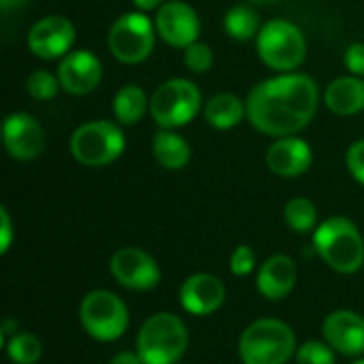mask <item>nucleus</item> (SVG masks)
<instances>
[{
  "label": "nucleus",
  "mask_w": 364,
  "mask_h": 364,
  "mask_svg": "<svg viewBox=\"0 0 364 364\" xmlns=\"http://www.w3.org/2000/svg\"><path fill=\"white\" fill-rule=\"evenodd\" d=\"M284 220L294 232L307 235L316 228V222H318L316 205L305 196H296V198L288 200V205L284 209Z\"/></svg>",
  "instance_id": "24"
},
{
  "label": "nucleus",
  "mask_w": 364,
  "mask_h": 364,
  "mask_svg": "<svg viewBox=\"0 0 364 364\" xmlns=\"http://www.w3.org/2000/svg\"><path fill=\"white\" fill-rule=\"evenodd\" d=\"M79 322L83 331L102 343L119 339L130 324L126 303L109 290H92L79 305Z\"/></svg>",
  "instance_id": "6"
},
{
  "label": "nucleus",
  "mask_w": 364,
  "mask_h": 364,
  "mask_svg": "<svg viewBox=\"0 0 364 364\" xmlns=\"http://www.w3.org/2000/svg\"><path fill=\"white\" fill-rule=\"evenodd\" d=\"M245 115L247 107L235 94H215L205 105V119L218 130L235 128Z\"/></svg>",
  "instance_id": "21"
},
{
  "label": "nucleus",
  "mask_w": 364,
  "mask_h": 364,
  "mask_svg": "<svg viewBox=\"0 0 364 364\" xmlns=\"http://www.w3.org/2000/svg\"><path fill=\"white\" fill-rule=\"evenodd\" d=\"M299 364H335V350L322 341H307L296 350Z\"/></svg>",
  "instance_id": "27"
},
{
  "label": "nucleus",
  "mask_w": 364,
  "mask_h": 364,
  "mask_svg": "<svg viewBox=\"0 0 364 364\" xmlns=\"http://www.w3.org/2000/svg\"><path fill=\"white\" fill-rule=\"evenodd\" d=\"M100 79H102L100 60L87 49L66 53L58 66V81L62 90L75 96L90 94L92 90H96Z\"/></svg>",
  "instance_id": "14"
},
{
  "label": "nucleus",
  "mask_w": 364,
  "mask_h": 364,
  "mask_svg": "<svg viewBox=\"0 0 364 364\" xmlns=\"http://www.w3.org/2000/svg\"><path fill=\"white\" fill-rule=\"evenodd\" d=\"M156 34L151 19L143 11L122 15L109 32V49L124 64H139L154 51Z\"/></svg>",
  "instance_id": "9"
},
{
  "label": "nucleus",
  "mask_w": 364,
  "mask_h": 364,
  "mask_svg": "<svg viewBox=\"0 0 364 364\" xmlns=\"http://www.w3.org/2000/svg\"><path fill=\"white\" fill-rule=\"evenodd\" d=\"M256 47L260 60L277 73H294L307 55L303 32L286 19L267 21L256 36Z\"/></svg>",
  "instance_id": "5"
},
{
  "label": "nucleus",
  "mask_w": 364,
  "mask_h": 364,
  "mask_svg": "<svg viewBox=\"0 0 364 364\" xmlns=\"http://www.w3.org/2000/svg\"><path fill=\"white\" fill-rule=\"evenodd\" d=\"M200 92L188 79H168L149 98V113L160 128L173 130L190 124L200 111Z\"/></svg>",
  "instance_id": "8"
},
{
  "label": "nucleus",
  "mask_w": 364,
  "mask_h": 364,
  "mask_svg": "<svg viewBox=\"0 0 364 364\" xmlns=\"http://www.w3.org/2000/svg\"><path fill=\"white\" fill-rule=\"evenodd\" d=\"M348 168H350L352 177L364 186V139L350 145V149H348Z\"/></svg>",
  "instance_id": "30"
},
{
  "label": "nucleus",
  "mask_w": 364,
  "mask_h": 364,
  "mask_svg": "<svg viewBox=\"0 0 364 364\" xmlns=\"http://www.w3.org/2000/svg\"><path fill=\"white\" fill-rule=\"evenodd\" d=\"M75 43V26L62 15L38 19L28 32V47L36 58L55 60L64 58Z\"/></svg>",
  "instance_id": "12"
},
{
  "label": "nucleus",
  "mask_w": 364,
  "mask_h": 364,
  "mask_svg": "<svg viewBox=\"0 0 364 364\" xmlns=\"http://www.w3.org/2000/svg\"><path fill=\"white\" fill-rule=\"evenodd\" d=\"M314 160L309 143L296 136H282L277 139L267 151V166L271 173L279 177H301L309 171Z\"/></svg>",
  "instance_id": "17"
},
{
  "label": "nucleus",
  "mask_w": 364,
  "mask_h": 364,
  "mask_svg": "<svg viewBox=\"0 0 364 364\" xmlns=\"http://www.w3.org/2000/svg\"><path fill=\"white\" fill-rule=\"evenodd\" d=\"M109 364H143L136 352H117Z\"/></svg>",
  "instance_id": "33"
},
{
  "label": "nucleus",
  "mask_w": 364,
  "mask_h": 364,
  "mask_svg": "<svg viewBox=\"0 0 364 364\" xmlns=\"http://www.w3.org/2000/svg\"><path fill=\"white\" fill-rule=\"evenodd\" d=\"M13 241V224L9 218V211L4 207H0V252L6 254Z\"/></svg>",
  "instance_id": "32"
},
{
  "label": "nucleus",
  "mask_w": 364,
  "mask_h": 364,
  "mask_svg": "<svg viewBox=\"0 0 364 364\" xmlns=\"http://www.w3.org/2000/svg\"><path fill=\"white\" fill-rule=\"evenodd\" d=\"M132 4L139 9V11H154V9H160L164 4V0H132Z\"/></svg>",
  "instance_id": "34"
},
{
  "label": "nucleus",
  "mask_w": 364,
  "mask_h": 364,
  "mask_svg": "<svg viewBox=\"0 0 364 364\" xmlns=\"http://www.w3.org/2000/svg\"><path fill=\"white\" fill-rule=\"evenodd\" d=\"M294 331L275 318L252 322L239 339V358L243 364H286L296 356Z\"/></svg>",
  "instance_id": "3"
},
{
  "label": "nucleus",
  "mask_w": 364,
  "mask_h": 364,
  "mask_svg": "<svg viewBox=\"0 0 364 364\" xmlns=\"http://www.w3.org/2000/svg\"><path fill=\"white\" fill-rule=\"evenodd\" d=\"M30 0H0V6L2 9H17V6H23L28 4Z\"/></svg>",
  "instance_id": "35"
},
{
  "label": "nucleus",
  "mask_w": 364,
  "mask_h": 364,
  "mask_svg": "<svg viewBox=\"0 0 364 364\" xmlns=\"http://www.w3.org/2000/svg\"><path fill=\"white\" fill-rule=\"evenodd\" d=\"M318 85L303 73H282L258 83L245 102L250 124L271 136H292L316 115Z\"/></svg>",
  "instance_id": "1"
},
{
  "label": "nucleus",
  "mask_w": 364,
  "mask_h": 364,
  "mask_svg": "<svg viewBox=\"0 0 364 364\" xmlns=\"http://www.w3.org/2000/svg\"><path fill=\"white\" fill-rule=\"evenodd\" d=\"M252 2H256V4H273L277 0H252Z\"/></svg>",
  "instance_id": "36"
},
{
  "label": "nucleus",
  "mask_w": 364,
  "mask_h": 364,
  "mask_svg": "<svg viewBox=\"0 0 364 364\" xmlns=\"http://www.w3.org/2000/svg\"><path fill=\"white\" fill-rule=\"evenodd\" d=\"M149 107V98L143 92V87L139 85H124L122 90H117L115 98H113V113L115 119L124 126H132L136 122H141V117L145 115Z\"/></svg>",
  "instance_id": "22"
},
{
  "label": "nucleus",
  "mask_w": 364,
  "mask_h": 364,
  "mask_svg": "<svg viewBox=\"0 0 364 364\" xmlns=\"http://www.w3.org/2000/svg\"><path fill=\"white\" fill-rule=\"evenodd\" d=\"M346 66L354 77H364V43H354L346 51Z\"/></svg>",
  "instance_id": "31"
},
{
  "label": "nucleus",
  "mask_w": 364,
  "mask_h": 364,
  "mask_svg": "<svg viewBox=\"0 0 364 364\" xmlns=\"http://www.w3.org/2000/svg\"><path fill=\"white\" fill-rule=\"evenodd\" d=\"M151 151H154V158L158 160V164L162 168H168V171L183 168L192 156L188 141L183 136H179L177 132L166 130V128L156 132V136L151 141Z\"/></svg>",
  "instance_id": "20"
},
{
  "label": "nucleus",
  "mask_w": 364,
  "mask_h": 364,
  "mask_svg": "<svg viewBox=\"0 0 364 364\" xmlns=\"http://www.w3.org/2000/svg\"><path fill=\"white\" fill-rule=\"evenodd\" d=\"M352 364H364V358H360V360H356V363H352Z\"/></svg>",
  "instance_id": "37"
},
{
  "label": "nucleus",
  "mask_w": 364,
  "mask_h": 364,
  "mask_svg": "<svg viewBox=\"0 0 364 364\" xmlns=\"http://www.w3.org/2000/svg\"><path fill=\"white\" fill-rule=\"evenodd\" d=\"M326 107L337 115H356L364 109V81L360 77H339L324 92Z\"/></svg>",
  "instance_id": "19"
},
{
  "label": "nucleus",
  "mask_w": 364,
  "mask_h": 364,
  "mask_svg": "<svg viewBox=\"0 0 364 364\" xmlns=\"http://www.w3.org/2000/svg\"><path fill=\"white\" fill-rule=\"evenodd\" d=\"M126 139L117 124L98 119L79 126L70 136V154L83 166H105L124 154Z\"/></svg>",
  "instance_id": "7"
},
{
  "label": "nucleus",
  "mask_w": 364,
  "mask_h": 364,
  "mask_svg": "<svg viewBox=\"0 0 364 364\" xmlns=\"http://www.w3.org/2000/svg\"><path fill=\"white\" fill-rule=\"evenodd\" d=\"M113 279L128 290H151L160 284V267L154 256L141 247H122L111 258Z\"/></svg>",
  "instance_id": "10"
},
{
  "label": "nucleus",
  "mask_w": 364,
  "mask_h": 364,
  "mask_svg": "<svg viewBox=\"0 0 364 364\" xmlns=\"http://www.w3.org/2000/svg\"><path fill=\"white\" fill-rule=\"evenodd\" d=\"M6 354L13 364H36L41 360L43 346L38 337L28 333H15L6 341Z\"/></svg>",
  "instance_id": "25"
},
{
  "label": "nucleus",
  "mask_w": 364,
  "mask_h": 364,
  "mask_svg": "<svg viewBox=\"0 0 364 364\" xmlns=\"http://www.w3.org/2000/svg\"><path fill=\"white\" fill-rule=\"evenodd\" d=\"M179 301L192 316H211L224 305L226 288L220 277L211 273H196L181 284Z\"/></svg>",
  "instance_id": "16"
},
{
  "label": "nucleus",
  "mask_w": 364,
  "mask_h": 364,
  "mask_svg": "<svg viewBox=\"0 0 364 364\" xmlns=\"http://www.w3.org/2000/svg\"><path fill=\"white\" fill-rule=\"evenodd\" d=\"M156 30L171 47L186 49L196 43L200 34V21L196 11L181 0H166L156 13Z\"/></svg>",
  "instance_id": "11"
},
{
  "label": "nucleus",
  "mask_w": 364,
  "mask_h": 364,
  "mask_svg": "<svg viewBox=\"0 0 364 364\" xmlns=\"http://www.w3.org/2000/svg\"><path fill=\"white\" fill-rule=\"evenodd\" d=\"M60 81L58 77H53L51 73L47 70H34L28 75V81H26V90L32 98L36 100H49L58 94L60 90Z\"/></svg>",
  "instance_id": "26"
},
{
  "label": "nucleus",
  "mask_w": 364,
  "mask_h": 364,
  "mask_svg": "<svg viewBox=\"0 0 364 364\" xmlns=\"http://www.w3.org/2000/svg\"><path fill=\"white\" fill-rule=\"evenodd\" d=\"M2 141L15 160H34L45 147V132L41 124L28 113H11L2 126Z\"/></svg>",
  "instance_id": "13"
},
{
  "label": "nucleus",
  "mask_w": 364,
  "mask_h": 364,
  "mask_svg": "<svg viewBox=\"0 0 364 364\" xmlns=\"http://www.w3.org/2000/svg\"><path fill=\"white\" fill-rule=\"evenodd\" d=\"M326 343L343 356L364 354V318L350 309H337L322 324Z\"/></svg>",
  "instance_id": "15"
},
{
  "label": "nucleus",
  "mask_w": 364,
  "mask_h": 364,
  "mask_svg": "<svg viewBox=\"0 0 364 364\" xmlns=\"http://www.w3.org/2000/svg\"><path fill=\"white\" fill-rule=\"evenodd\" d=\"M190 346V335L181 318L160 311L147 318L136 337V354L143 364H177Z\"/></svg>",
  "instance_id": "4"
},
{
  "label": "nucleus",
  "mask_w": 364,
  "mask_h": 364,
  "mask_svg": "<svg viewBox=\"0 0 364 364\" xmlns=\"http://www.w3.org/2000/svg\"><path fill=\"white\" fill-rule=\"evenodd\" d=\"M296 277L299 273L294 260L286 254H275L267 258L264 264H260L256 275V286L267 301H282L294 290Z\"/></svg>",
  "instance_id": "18"
},
{
  "label": "nucleus",
  "mask_w": 364,
  "mask_h": 364,
  "mask_svg": "<svg viewBox=\"0 0 364 364\" xmlns=\"http://www.w3.org/2000/svg\"><path fill=\"white\" fill-rule=\"evenodd\" d=\"M183 62L192 73H207L213 64V51L205 43H192L183 51Z\"/></svg>",
  "instance_id": "28"
},
{
  "label": "nucleus",
  "mask_w": 364,
  "mask_h": 364,
  "mask_svg": "<svg viewBox=\"0 0 364 364\" xmlns=\"http://www.w3.org/2000/svg\"><path fill=\"white\" fill-rule=\"evenodd\" d=\"M224 28H226L228 36L235 41H250L260 32L256 11L252 6H245V4H237L226 13Z\"/></svg>",
  "instance_id": "23"
},
{
  "label": "nucleus",
  "mask_w": 364,
  "mask_h": 364,
  "mask_svg": "<svg viewBox=\"0 0 364 364\" xmlns=\"http://www.w3.org/2000/svg\"><path fill=\"white\" fill-rule=\"evenodd\" d=\"M256 267V254L250 245H239L235 247L230 256V273L235 277H245L254 271Z\"/></svg>",
  "instance_id": "29"
},
{
  "label": "nucleus",
  "mask_w": 364,
  "mask_h": 364,
  "mask_svg": "<svg viewBox=\"0 0 364 364\" xmlns=\"http://www.w3.org/2000/svg\"><path fill=\"white\" fill-rule=\"evenodd\" d=\"M316 254L337 273L352 275L364 264V237L348 218H328L314 232Z\"/></svg>",
  "instance_id": "2"
}]
</instances>
